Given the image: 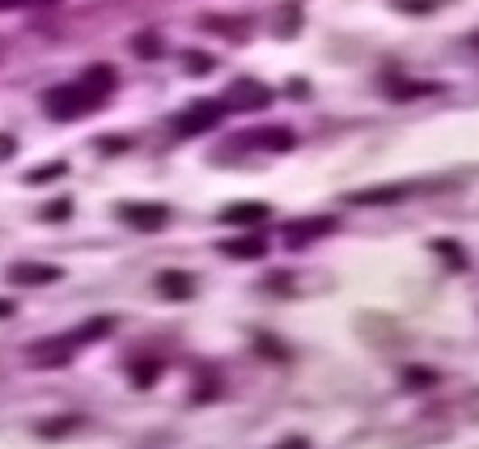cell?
Returning a JSON list of instances; mask_svg holds the SVG:
<instances>
[{
	"mask_svg": "<svg viewBox=\"0 0 479 449\" xmlns=\"http://www.w3.org/2000/svg\"><path fill=\"white\" fill-rule=\"evenodd\" d=\"M115 69L111 64H94L89 72H81V81H69V85H56V89H47V98H42V106H47V115L51 119H81V115L98 111L102 102L115 94Z\"/></svg>",
	"mask_w": 479,
	"mask_h": 449,
	"instance_id": "cell-1",
	"label": "cell"
},
{
	"mask_svg": "<svg viewBox=\"0 0 479 449\" xmlns=\"http://www.w3.org/2000/svg\"><path fill=\"white\" fill-rule=\"evenodd\" d=\"M272 102V89L263 81H251V77H238V81H229L226 98H221V106L226 111H263Z\"/></svg>",
	"mask_w": 479,
	"mask_h": 449,
	"instance_id": "cell-2",
	"label": "cell"
},
{
	"mask_svg": "<svg viewBox=\"0 0 479 449\" xmlns=\"http://www.w3.org/2000/svg\"><path fill=\"white\" fill-rule=\"evenodd\" d=\"M221 102H191L183 115H174V132L179 136H199V132H208V127L221 124Z\"/></svg>",
	"mask_w": 479,
	"mask_h": 449,
	"instance_id": "cell-3",
	"label": "cell"
},
{
	"mask_svg": "<svg viewBox=\"0 0 479 449\" xmlns=\"http://www.w3.org/2000/svg\"><path fill=\"white\" fill-rule=\"evenodd\" d=\"M119 221L141 234H157V229H166L170 208L166 204H119Z\"/></svg>",
	"mask_w": 479,
	"mask_h": 449,
	"instance_id": "cell-4",
	"label": "cell"
},
{
	"mask_svg": "<svg viewBox=\"0 0 479 449\" xmlns=\"http://www.w3.org/2000/svg\"><path fill=\"white\" fill-rule=\"evenodd\" d=\"M331 229H336V216H310V221L289 224V229H284V242H289V246H306V242L323 238Z\"/></svg>",
	"mask_w": 479,
	"mask_h": 449,
	"instance_id": "cell-5",
	"label": "cell"
},
{
	"mask_svg": "<svg viewBox=\"0 0 479 449\" xmlns=\"http://www.w3.org/2000/svg\"><path fill=\"white\" fill-rule=\"evenodd\" d=\"M242 144H263L272 153H289V149H297V136L289 127H263V132H246Z\"/></svg>",
	"mask_w": 479,
	"mask_h": 449,
	"instance_id": "cell-6",
	"label": "cell"
},
{
	"mask_svg": "<svg viewBox=\"0 0 479 449\" xmlns=\"http://www.w3.org/2000/svg\"><path fill=\"white\" fill-rule=\"evenodd\" d=\"M157 293L166 297V301H187V297H196V276H187V271H161L157 276Z\"/></svg>",
	"mask_w": 479,
	"mask_h": 449,
	"instance_id": "cell-7",
	"label": "cell"
},
{
	"mask_svg": "<svg viewBox=\"0 0 479 449\" xmlns=\"http://www.w3.org/2000/svg\"><path fill=\"white\" fill-rule=\"evenodd\" d=\"M64 271L60 267H47V263H14L9 267V280L14 284H56Z\"/></svg>",
	"mask_w": 479,
	"mask_h": 449,
	"instance_id": "cell-8",
	"label": "cell"
},
{
	"mask_svg": "<svg viewBox=\"0 0 479 449\" xmlns=\"http://www.w3.org/2000/svg\"><path fill=\"white\" fill-rule=\"evenodd\" d=\"M268 204H254V199H246V204H229L226 212H221V221L226 224H254V221H263L268 216Z\"/></svg>",
	"mask_w": 479,
	"mask_h": 449,
	"instance_id": "cell-9",
	"label": "cell"
},
{
	"mask_svg": "<svg viewBox=\"0 0 479 449\" xmlns=\"http://www.w3.org/2000/svg\"><path fill=\"white\" fill-rule=\"evenodd\" d=\"M216 251H221V254H229V259H263V254H268V242H263V238H259V234H254V238L221 242Z\"/></svg>",
	"mask_w": 479,
	"mask_h": 449,
	"instance_id": "cell-10",
	"label": "cell"
},
{
	"mask_svg": "<svg viewBox=\"0 0 479 449\" xmlns=\"http://www.w3.org/2000/svg\"><path fill=\"white\" fill-rule=\"evenodd\" d=\"M395 199H403V187H399V183L373 187V191H353V196H348V204H395Z\"/></svg>",
	"mask_w": 479,
	"mask_h": 449,
	"instance_id": "cell-11",
	"label": "cell"
},
{
	"mask_svg": "<svg viewBox=\"0 0 479 449\" xmlns=\"http://www.w3.org/2000/svg\"><path fill=\"white\" fill-rule=\"evenodd\" d=\"M64 170H69V166H64V161H51V166L30 170V174H26V183H30V187H39V183H47V179H60Z\"/></svg>",
	"mask_w": 479,
	"mask_h": 449,
	"instance_id": "cell-12",
	"label": "cell"
},
{
	"mask_svg": "<svg viewBox=\"0 0 479 449\" xmlns=\"http://www.w3.org/2000/svg\"><path fill=\"white\" fill-rule=\"evenodd\" d=\"M433 251H438L450 267H463V263H466V254L458 251V242H446V238H441V242H433Z\"/></svg>",
	"mask_w": 479,
	"mask_h": 449,
	"instance_id": "cell-13",
	"label": "cell"
},
{
	"mask_svg": "<svg viewBox=\"0 0 479 449\" xmlns=\"http://www.w3.org/2000/svg\"><path fill=\"white\" fill-rule=\"evenodd\" d=\"M297 26H301V9H297V5H284L281 22H276V34H293Z\"/></svg>",
	"mask_w": 479,
	"mask_h": 449,
	"instance_id": "cell-14",
	"label": "cell"
},
{
	"mask_svg": "<svg viewBox=\"0 0 479 449\" xmlns=\"http://www.w3.org/2000/svg\"><path fill=\"white\" fill-rule=\"evenodd\" d=\"M403 381H408L411 390H424V386H433V381H438V373H433V369H408Z\"/></svg>",
	"mask_w": 479,
	"mask_h": 449,
	"instance_id": "cell-15",
	"label": "cell"
},
{
	"mask_svg": "<svg viewBox=\"0 0 479 449\" xmlns=\"http://www.w3.org/2000/svg\"><path fill=\"white\" fill-rule=\"evenodd\" d=\"M157 369H161V361H136V365H132V373H136V386H149V381L157 378Z\"/></svg>",
	"mask_w": 479,
	"mask_h": 449,
	"instance_id": "cell-16",
	"label": "cell"
},
{
	"mask_svg": "<svg viewBox=\"0 0 479 449\" xmlns=\"http://www.w3.org/2000/svg\"><path fill=\"white\" fill-rule=\"evenodd\" d=\"M395 5L403 9V14H433L441 0H395Z\"/></svg>",
	"mask_w": 479,
	"mask_h": 449,
	"instance_id": "cell-17",
	"label": "cell"
},
{
	"mask_svg": "<svg viewBox=\"0 0 479 449\" xmlns=\"http://www.w3.org/2000/svg\"><path fill=\"white\" fill-rule=\"evenodd\" d=\"M69 212H72L69 199H56V204H47V208H42V216H47V221H69Z\"/></svg>",
	"mask_w": 479,
	"mask_h": 449,
	"instance_id": "cell-18",
	"label": "cell"
},
{
	"mask_svg": "<svg viewBox=\"0 0 479 449\" xmlns=\"http://www.w3.org/2000/svg\"><path fill=\"white\" fill-rule=\"evenodd\" d=\"M136 51H141L144 60H153L157 51H161V47H157V39H153V34H141V39H136Z\"/></svg>",
	"mask_w": 479,
	"mask_h": 449,
	"instance_id": "cell-19",
	"label": "cell"
},
{
	"mask_svg": "<svg viewBox=\"0 0 479 449\" xmlns=\"http://www.w3.org/2000/svg\"><path fill=\"white\" fill-rule=\"evenodd\" d=\"M102 149H106V153H124V149H132V141H124V136H102Z\"/></svg>",
	"mask_w": 479,
	"mask_h": 449,
	"instance_id": "cell-20",
	"label": "cell"
},
{
	"mask_svg": "<svg viewBox=\"0 0 479 449\" xmlns=\"http://www.w3.org/2000/svg\"><path fill=\"white\" fill-rule=\"evenodd\" d=\"M187 69H191V72H208L212 60L208 56H187Z\"/></svg>",
	"mask_w": 479,
	"mask_h": 449,
	"instance_id": "cell-21",
	"label": "cell"
},
{
	"mask_svg": "<svg viewBox=\"0 0 479 449\" xmlns=\"http://www.w3.org/2000/svg\"><path fill=\"white\" fill-rule=\"evenodd\" d=\"M276 449H310V441H306V436H284Z\"/></svg>",
	"mask_w": 479,
	"mask_h": 449,
	"instance_id": "cell-22",
	"label": "cell"
},
{
	"mask_svg": "<svg viewBox=\"0 0 479 449\" xmlns=\"http://www.w3.org/2000/svg\"><path fill=\"white\" fill-rule=\"evenodd\" d=\"M14 149H17L14 136H0V161H5V157H14Z\"/></svg>",
	"mask_w": 479,
	"mask_h": 449,
	"instance_id": "cell-23",
	"label": "cell"
},
{
	"mask_svg": "<svg viewBox=\"0 0 479 449\" xmlns=\"http://www.w3.org/2000/svg\"><path fill=\"white\" fill-rule=\"evenodd\" d=\"M0 318H14V301H0Z\"/></svg>",
	"mask_w": 479,
	"mask_h": 449,
	"instance_id": "cell-24",
	"label": "cell"
},
{
	"mask_svg": "<svg viewBox=\"0 0 479 449\" xmlns=\"http://www.w3.org/2000/svg\"><path fill=\"white\" fill-rule=\"evenodd\" d=\"M0 5H26V0H0Z\"/></svg>",
	"mask_w": 479,
	"mask_h": 449,
	"instance_id": "cell-25",
	"label": "cell"
}]
</instances>
